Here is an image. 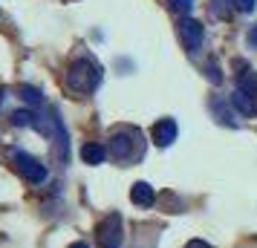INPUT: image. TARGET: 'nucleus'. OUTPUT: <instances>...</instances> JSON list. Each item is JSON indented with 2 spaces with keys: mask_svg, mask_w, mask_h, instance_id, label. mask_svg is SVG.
Segmentation results:
<instances>
[{
  "mask_svg": "<svg viewBox=\"0 0 257 248\" xmlns=\"http://www.w3.org/2000/svg\"><path fill=\"white\" fill-rule=\"evenodd\" d=\"M136 142H142V136L136 130H124V133H116L110 139V156L118 159V162H127L136 156Z\"/></svg>",
  "mask_w": 257,
  "mask_h": 248,
  "instance_id": "nucleus-3",
  "label": "nucleus"
},
{
  "mask_svg": "<svg viewBox=\"0 0 257 248\" xmlns=\"http://www.w3.org/2000/svg\"><path fill=\"white\" fill-rule=\"evenodd\" d=\"M98 242L101 248H121V216L118 213H110L98 225Z\"/></svg>",
  "mask_w": 257,
  "mask_h": 248,
  "instance_id": "nucleus-4",
  "label": "nucleus"
},
{
  "mask_svg": "<svg viewBox=\"0 0 257 248\" xmlns=\"http://www.w3.org/2000/svg\"><path fill=\"white\" fill-rule=\"evenodd\" d=\"M231 3H234L237 12H251L254 9V0H231Z\"/></svg>",
  "mask_w": 257,
  "mask_h": 248,
  "instance_id": "nucleus-14",
  "label": "nucleus"
},
{
  "mask_svg": "<svg viewBox=\"0 0 257 248\" xmlns=\"http://www.w3.org/2000/svg\"><path fill=\"white\" fill-rule=\"evenodd\" d=\"M202 35H205V29H202L199 21H194V18H182L179 21V38H182L188 52H197L202 47Z\"/></svg>",
  "mask_w": 257,
  "mask_h": 248,
  "instance_id": "nucleus-5",
  "label": "nucleus"
},
{
  "mask_svg": "<svg viewBox=\"0 0 257 248\" xmlns=\"http://www.w3.org/2000/svg\"><path fill=\"white\" fill-rule=\"evenodd\" d=\"M64 81H67V90L70 93L87 95V93H93L95 87H98V81H101V67L90 58H78L67 67Z\"/></svg>",
  "mask_w": 257,
  "mask_h": 248,
  "instance_id": "nucleus-1",
  "label": "nucleus"
},
{
  "mask_svg": "<svg viewBox=\"0 0 257 248\" xmlns=\"http://www.w3.org/2000/svg\"><path fill=\"white\" fill-rule=\"evenodd\" d=\"M168 3H171V9H174L176 15H182V18H188L191 9H194V3H191V0H168Z\"/></svg>",
  "mask_w": 257,
  "mask_h": 248,
  "instance_id": "nucleus-11",
  "label": "nucleus"
},
{
  "mask_svg": "<svg viewBox=\"0 0 257 248\" xmlns=\"http://www.w3.org/2000/svg\"><path fill=\"white\" fill-rule=\"evenodd\" d=\"M208 72H211V81H214V84H220V81H222V75H220V70H217V64H211Z\"/></svg>",
  "mask_w": 257,
  "mask_h": 248,
  "instance_id": "nucleus-15",
  "label": "nucleus"
},
{
  "mask_svg": "<svg viewBox=\"0 0 257 248\" xmlns=\"http://www.w3.org/2000/svg\"><path fill=\"white\" fill-rule=\"evenodd\" d=\"M9 159H12L15 170H18L26 182H35V185H38V182H44V179H47V167L41 165L35 156L24 153V150H9Z\"/></svg>",
  "mask_w": 257,
  "mask_h": 248,
  "instance_id": "nucleus-2",
  "label": "nucleus"
},
{
  "mask_svg": "<svg viewBox=\"0 0 257 248\" xmlns=\"http://www.w3.org/2000/svg\"><path fill=\"white\" fill-rule=\"evenodd\" d=\"M237 90H243L245 95H251L257 101V72H240V87Z\"/></svg>",
  "mask_w": 257,
  "mask_h": 248,
  "instance_id": "nucleus-10",
  "label": "nucleus"
},
{
  "mask_svg": "<svg viewBox=\"0 0 257 248\" xmlns=\"http://www.w3.org/2000/svg\"><path fill=\"white\" fill-rule=\"evenodd\" d=\"M21 95H24V101L26 104H41V93H38L35 87H21Z\"/></svg>",
  "mask_w": 257,
  "mask_h": 248,
  "instance_id": "nucleus-13",
  "label": "nucleus"
},
{
  "mask_svg": "<svg viewBox=\"0 0 257 248\" xmlns=\"http://www.w3.org/2000/svg\"><path fill=\"white\" fill-rule=\"evenodd\" d=\"M248 44H251V47H257V24L248 29Z\"/></svg>",
  "mask_w": 257,
  "mask_h": 248,
  "instance_id": "nucleus-17",
  "label": "nucleus"
},
{
  "mask_svg": "<svg viewBox=\"0 0 257 248\" xmlns=\"http://www.w3.org/2000/svg\"><path fill=\"white\" fill-rule=\"evenodd\" d=\"M70 248H90V245H87V242H72Z\"/></svg>",
  "mask_w": 257,
  "mask_h": 248,
  "instance_id": "nucleus-18",
  "label": "nucleus"
},
{
  "mask_svg": "<svg viewBox=\"0 0 257 248\" xmlns=\"http://www.w3.org/2000/svg\"><path fill=\"white\" fill-rule=\"evenodd\" d=\"M32 113H29V110H21V113H15L12 116V124H18V127H29V124H35V121H32Z\"/></svg>",
  "mask_w": 257,
  "mask_h": 248,
  "instance_id": "nucleus-12",
  "label": "nucleus"
},
{
  "mask_svg": "<svg viewBox=\"0 0 257 248\" xmlns=\"http://www.w3.org/2000/svg\"><path fill=\"white\" fill-rule=\"evenodd\" d=\"M81 159L87 162V165H101V162L107 159V150L101 147V144L90 142V144H84L81 147Z\"/></svg>",
  "mask_w": 257,
  "mask_h": 248,
  "instance_id": "nucleus-9",
  "label": "nucleus"
},
{
  "mask_svg": "<svg viewBox=\"0 0 257 248\" xmlns=\"http://www.w3.org/2000/svg\"><path fill=\"white\" fill-rule=\"evenodd\" d=\"M176 121L174 118H162V121H156L153 124V142L159 144V147H171L176 142Z\"/></svg>",
  "mask_w": 257,
  "mask_h": 248,
  "instance_id": "nucleus-6",
  "label": "nucleus"
},
{
  "mask_svg": "<svg viewBox=\"0 0 257 248\" xmlns=\"http://www.w3.org/2000/svg\"><path fill=\"white\" fill-rule=\"evenodd\" d=\"M231 104L243 113V116H254L257 113V101L251 98V95H245L243 90H234L231 93Z\"/></svg>",
  "mask_w": 257,
  "mask_h": 248,
  "instance_id": "nucleus-8",
  "label": "nucleus"
},
{
  "mask_svg": "<svg viewBox=\"0 0 257 248\" xmlns=\"http://www.w3.org/2000/svg\"><path fill=\"white\" fill-rule=\"evenodd\" d=\"M185 248H214V245H208L205 239H191V242H188Z\"/></svg>",
  "mask_w": 257,
  "mask_h": 248,
  "instance_id": "nucleus-16",
  "label": "nucleus"
},
{
  "mask_svg": "<svg viewBox=\"0 0 257 248\" xmlns=\"http://www.w3.org/2000/svg\"><path fill=\"white\" fill-rule=\"evenodd\" d=\"M130 199L136 202V205H142V208H151L153 205V188L148 182H136V185L130 188Z\"/></svg>",
  "mask_w": 257,
  "mask_h": 248,
  "instance_id": "nucleus-7",
  "label": "nucleus"
}]
</instances>
